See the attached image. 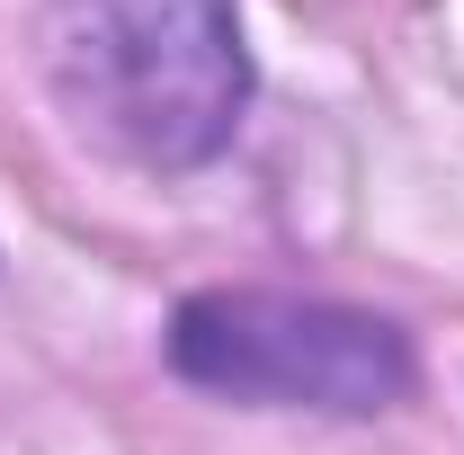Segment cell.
Returning a JSON list of instances; mask_svg holds the SVG:
<instances>
[{
    "mask_svg": "<svg viewBox=\"0 0 464 455\" xmlns=\"http://www.w3.org/2000/svg\"><path fill=\"white\" fill-rule=\"evenodd\" d=\"M170 366L206 393L259 402V411H393L411 393V340L384 313L313 304V295H188L170 322Z\"/></svg>",
    "mask_w": 464,
    "mask_h": 455,
    "instance_id": "cell-2",
    "label": "cell"
},
{
    "mask_svg": "<svg viewBox=\"0 0 464 455\" xmlns=\"http://www.w3.org/2000/svg\"><path fill=\"white\" fill-rule=\"evenodd\" d=\"M45 72L72 125L134 170H197L250 108L232 0H36Z\"/></svg>",
    "mask_w": 464,
    "mask_h": 455,
    "instance_id": "cell-1",
    "label": "cell"
}]
</instances>
